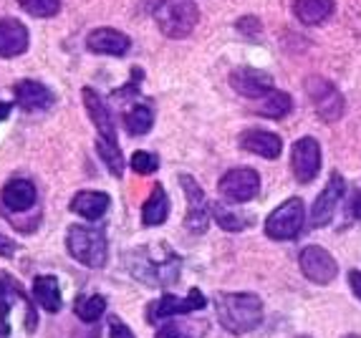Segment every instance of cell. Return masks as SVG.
Wrapping results in <instances>:
<instances>
[{"label":"cell","instance_id":"obj_32","mask_svg":"<svg viewBox=\"0 0 361 338\" xmlns=\"http://www.w3.org/2000/svg\"><path fill=\"white\" fill-rule=\"evenodd\" d=\"M235 28L240 30V33H245V36H258L260 30H263V25H260L258 18H253V15H245V18H240L238 23H235Z\"/></svg>","mask_w":361,"mask_h":338},{"label":"cell","instance_id":"obj_37","mask_svg":"<svg viewBox=\"0 0 361 338\" xmlns=\"http://www.w3.org/2000/svg\"><path fill=\"white\" fill-rule=\"evenodd\" d=\"M8 114H11V104L0 101V121H3V119H8Z\"/></svg>","mask_w":361,"mask_h":338},{"label":"cell","instance_id":"obj_19","mask_svg":"<svg viewBox=\"0 0 361 338\" xmlns=\"http://www.w3.org/2000/svg\"><path fill=\"white\" fill-rule=\"evenodd\" d=\"M3 205L11 212H25L36 205V184L28 180H11L3 187Z\"/></svg>","mask_w":361,"mask_h":338},{"label":"cell","instance_id":"obj_31","mask_svg":"<svg viewBox=\"0 0 361 338\" xmlns=\"http://www.w3.org/2000/svg\"><path fill=\"white\" fill-rule=\"evenodd\" d=\"M159 167V159L152 154V151H134L132 157V169L137 175H152Z\"/></svg>","mask_w":361,"mask_h":338},{"label":"cell","instance_id":"obj_30","mask_svg":"<svg viewBox=\"0 0 361 338\" xmlns=\"http://www.w3.org/2000/svg\"><path fill=\"white\" fill-rule=\"evenodd\" d=\"M18 3L33 18H51L61 11V0H18Z\"/></svg>","mask_w":361,"mask_h":338},{"label":"cell","instance_id":"obj_20","mask_svg":"<svg viewBox=\"0 0 361 338\" xmlns=\"http://www.w3.org/2000/svg\"><path fill=\"white\" fill-rule=\"evenodd\" d=\"M169 215V199H167V192H164L162 184H157L152 189L149 199L145 202L142 207V225L145 227H154V225H162Z\"/></svg>","mask_w":361,"mask_h":338},{"label":"cell","instance_id":"obj_12","mask_svg":"<svg viewBox=\"0 0 361 338\" xmlns=\"http://www.w3.org/2000/svg\"><path fill=\"white\" fill-rule=\"evenodd\" d=\"M81 96H84L86 111H89L91 121H94V127L99 132V139L109 142V144H116V119L111 114V109H109V104L99 96L97 91L89 89V86L81 91Z\"/></svg>","mask_w":361,"mask_h":338},{"label":"cell","instance_id":"obj_11","mask_svg":"<svg viewBox=\"0 0 361 338\" xmlns=\"http://www.w3.org/2000/svg\"><path fill=\"white\" fill-rule=\"evenodd\" d=\"M187 194V218H185V225L190 232H205L207 230V202H205V192L200 187L195 177L190 175H180L177 177Z\"/></svg>","mask_w":361,"mask_h":338},{"label":"cell","instance_id":"obj_15","mask_svg":"<svg viewBox=\"0 0 361 338\" xmlns=\"http://www.w3.org/2000/svg\"><path fill=\"white\" fill-rule=\"evenodd\" d=\"M238 144L243 146L250 154H258L263 159H278L281 151H283V142L281 137L273 132H265V129H247V132L240 134Z\"/></svg>","mask_w":361,"mask_h":338},{"label":"cell","instance_id":"obj_22","mask_svg":"<svg viewBox=\"0 0 361 338\" xmlns=\"http://www.w3.org/2000/svg\"><path fill=\"white\" fill-rule=\"evenodd\" d=\"M295 18L306 25H319L326 18H331L334 0H295L293 6Z\"/></svg>","mask_w":361,"mask_h":338},{"label":"cell","instance_id":"obj_34","mask_svg":"<svg viewBox=\"0 0 361 338\" xmlns=\"http://www.w3.org/2000/svg\"><path fill=\"white\" fill-rule=\"evenodd\" d=\"M13 253H16V242L0 232V258H11Z\"/></svg>","mask_w":361,"mask_h":338},{"label":"cell","instance_id":"obj_25","mask_svg":"<svg viewBox=\"0 0 361 338\" xmlns=\"http://www.w3.org/2000/svg\"><path fill=\"white\" fill-rule=\"evenodd\" d=\"M207 323L205 320H169L164 323L154 338H205Z\"/></svg>","mask_w":361,"mask_h":338},{"label":"cell","instance_id":"obj_26","mask_svg":"<svg viewBox=\"0 0 361 338\" xmlns=\"http://www.w3.org/2000/svg\"><path fill=\"white\" fill-rule=\"evenodd\" d=\"M124 124H127V132L132 134V137H142V134L149 132L152 124H154V114H152L149 106L137 104V106H132V109L124 114Z\"/></svg>","mask_w":361,"mask_h":338},{"label":"cell","instance_id":"obj_35","mask_svg":"<svg viewBox=\"0 0 361 338\" xmlns=\"http://www.w3.org/2000/svg\"><path fill=\"white\" fill-rule=\"evenodd\" d=\"M349 283H351V290H354L356 296L361 298V273L351 270V273H349Z\"/></svg>","mask_w":361,"mask_h":338},{"label":"cell","instance_id":"obj_29","mask_svg":"<svg viewBox=\"0 0 361 338\" xmlns=\"http://www.w3.org/2000/svg\"><path fill=\"white\" fill-rule=\"evenodd\" d=\"M97 154L114 177L124 175V157H121V151L116 144H109V142H104V139H97Z\"/></svg>","mask_w":361,"mask_h":338},{"label":"cell","instance_id":"obj_24","mask_svg":"<svg viewBox=\"0 0 361 338\" xmlns=\"http://www.w3.org/2000/svg\"><path fill=\"white\" fill-rule=\"evenodd\" d=\"M16 301H25L23 290L18 288V283L11 278H0V333L6 336L8 331H11V326H8V313H11V308L16 306Z\"/></svg>","mask_w":361,"mask_h":338},{"label":"cell","instance_id":"obj_28","mask_svg":"<svg viewBox=\"0 0 361 338\" xmlns=\"http://www.w3.org/2000/svg\"><path fill=\"white\" fill-rule=\"evenodd\" d=\"M210 212H212V218L217 220V225H220L223 230H228V232H238V230H245L247 223H250V220H247L245 215L228 210L225 205H217V202L210 207Z\"/></svg>","mask_w":361,"mask_h":338},{"label":"cell","instance_id":"obj_23","mask_svg":"<svg viewBox=\"0 0 361 338\" xmlns=\"http://www.w3.org/2000/svg\"><path fill=\"white\" fill-rule=\"evenodd\" d=\"M290 109H293V99L286 91H271L255 101V111L260 116H268V119H283L290 114Z\"/></svg>","mask_w":361,"mask_h":338},{"label":"cell","instance_id":"obj_1","mask_svg":"<svg viewBox=\"0 0 361 338\" xmlns=\"http://www.w3.org/2000/svg\"><path fill=\"white\" fill-rule=\"evenodd\" d=\"M217 320L230 333H247L260 326L263 320V303L253 293H223L215 301Z\"/></svg>","mask_w":361,"mask_h":338},{"label":"cell","instance_id":"obj_9","mask_svg":"<svg viewBox=\"0 0 361 338\" xmlns=\"http://www.w3.org/2000/svg\"><path fill=\"white\" fill-rule=\"evenodd\" d=\"M290 164H293V175L301 184H308L319 177L321 169V144L313 137H303L293 144L290 151Z\"/></svg>","mask_w":361,"mask_h":338},{"label":"cell","instance_id":"obj_16","mask_svg":"<svg viewBox=\"0 0 361 338\" xmlns=\"http://www.w3.org/2000/svg\"><path fill=\"white\" fill-rule=\"evenodd\" d=\"M86 46H89L91 54H99V56H124L132 49V41H129V36L121 33V30L97 28L94 33H89Z\"/></svg>","mask_w":361,"mask_h":338},{"label":"cell","instance_id":"obj_33","mask_svg":"<svg viewBox=\"0 0 361 338\" xmlns=\"http://www.w3.org/2000/svg\"><path fill=\"white\" fill-rule=\"evenodd\" d=\"M109 333H111V338H137L132 333V328L124 323V320L119 318H111L109 320Z\"/></svg>","mask_w":361,"mask_h":338},{"label":"cell","instance_id":"obj_4","mask_svg":"<svg viewBox=\"0 0 361 338\" xmlns=\"http://www.w3.org/2000/svg\"><path fill=\"white\" fill-rule=\"evenodd\" d=\"M303 223H306V207L298 197H290L268 215L265 235L271 240H293L301 235Z\"/></svg>","mask_w":361,"mask_h":338},{"label":"cell","instance_id":"obj_5","mask_svg":"<svg viewBox=\"0 0 361 338\" xmlns=\"http://www.w3.org/2000/svg\"><path fill=\"white\" fill-rule=\"evenodd\" d=\"M306 94L313 104H316V114L331 124L338 121L346 111V101H343V94L324 76H308L306 79Z\"/></svg>","mask_w":361,"mask_h":338},{"label":"cell","instance_id":"obj_36","mask_svg":"<svg viewBox=\"0 0 361 338\" xmlns=\"http://www.w3.org/2000/svg\"><path fill=\"white\" fill-rule=\"evenodd\" d=\"M351 215L361 220V194H356V197L351 199Z\"/></svg>","mask_w":361,"mask_h":338},{"label":"cell","instance_id":"obj_14","mask_svg":"<svg viewBox=\"0 0 361 338\" xmlns=\"http://www.w3.org/2000/svg\"><path fill=\"white\" fill-rule=\"evenodd\" d=\"M13 96L23 111H46L51 109V104H56V94L41 81L23 79L13 86Z\"/></svg>","mask_w":361,"mask_h":338},{"label":"cell","instance_id":"obj_8","mask_svg":"<svg viewBox=\"0 0 361 338\" xmlns=\"http://www.w3.org/2000/svg\"><path fill=\"white\" fill-rule=\"evenodd\" d=\"M220 192H223L225 199L230 202H250L255 194L260 192V177L255 169H247V167H240V169H230L225 172L223 180H220Z\"/></svg>","mask_w":361,"mask_h":338},{"label":"cell","instance_id":"obj_27","mask_svg":"<svg viewBox=\"0 0 361 338\" xmlns=\"http://www.w3.org/2000/svg\"><path fill=\"white\" fill-rule=\"evenodd\" d=\"M104 311H106V298L104 296H78L76 303H73V313L84 323H94Z\"/></svg>","mask_w":361,"mask_h":338},{"label":"cell","instance_id":"obj_2","mask_svg":"<svg viewBox=\"0 0 361 338\" xmlns=\"http://www.w3.org/2000/svg\"><path fill=\"white\" fill-rule=\"evenodd\" d=\"M66 248L76 263L86 268H104L109 258L106 232L104 227H89V225H73L66 235Z\"/></svg>","mask_w":361,"mask_h":338},{"label":"cell","instance_id":"obj_13","mask_svg":"<svg viewBox=\"0 0 361 338\" xmlns=\"http://www.w3.org/2000/svg\"><path fill=\"white\" fill-rule=\"evenodd\" d=\"M230 86H233L240 96L255 99V101H258V99H263L265 94L273 91V79H271V73L258 71V68H250V66H240L230 73Z\"/></svg>","mask_w":361,"mask_h":338},{"label":"cell","instance_id":"obj_17","mask_svg":"<svg viewBox=\"0 0 361 338\" xmlns=\"http://www.w3.org/2000/svg\"><path fill=\"white\" fill-rule=\"evenodd\" d=\"M28 49V28L16 18L0 20V58H16Z\"/></svg>","mask_w":361,"mask_h":338},{"label":"cell","instance_id":"obj_18","mask_svg":"<svg viewBox=\"0 0 361 338\" xmlns=\"http://www.w3.org/2000/svg\"><path fill=\"white\" fill-rule=\"evenodd\" d=\"M109 205H111V197L106 192H94V189H84V192H76L71 199V212H76L78 218L86 220H99L106 215Z\"/></svg>","mask_w":361,"mask_h":338},{"label":"cell","instance_id":"obj_10","mask_svg":"<svg viewBox=\"0 0 361 338\" xmlns=\"http://www.w3.org/2000/svg\"><path fill=\"white\" fill-rule=\"evenodd\" d=\"M343 192H346V182H343V177L338 175V172H331L329 184H326L324 192H321L319 197H316V202H313L311 223L316 225V227H326V225L331 223Z\"/></svg>","mask_w":361,"mask_h":338},{"label":"cell","instance_id":"obj_6","mask_svg":"<svg viewBox=\"0 0 361 338\" xmlns=\"http://www.w3.org/2000/svg\"><path fill=\"white\" fill-rule=\"evenodd\" d=\"M207 306V298L202 290L192 288L187 293L185 298H177V296H162L159 301L149 303V308H147V320L149 323H157V320L162 318H175V315H185V313H192V311H202Z\"/></svg>","mask_w":361,"mask_h":338},{"label":"cell","instance_id":"obj_38","mask_svg":"<svg viewBox=\"0 0 361 338\" xmlns=\"http://www.w3.org/2000/svg\"><path fill=\"white\" fill-rule=\"evenodd\" d=\"M343 338H359V336H343Z\"/></svg>","mask_w":361,"mask_h":338},{"label":"cell","instance_id":"obj_3","mask_svg":"<svg viewBox=\"0 0 361 338\" xmlns=\"http://www.w3.org/2000/svg\"><path fill=\"white\" fill-rule=\"evenodd\" d=\"M157 28L167 38H187L200 20L195 0H162L154 11Z\"/></svg>","mask_w":361,"mask_h":338},{"label":"cell","instance_id":"obj_39","mask_svg":"<svg viewBox=\"0 0 361 338\" xmlns=\"http://www.w3.org/2000/svg\"><path fill=\"white\" fill-rule=\"evenodd\" d=\"M0 336H3V333H0Z\"/></svg>","mask_w":361,"mask_h":338},{"label":"cell","instance_id":"obj_21","mask_svg":"<svg viewBox=\"0 0 361 338\" xmlns=\"http://www.w3.org/2000/svg\"><path fill=\"white\" fill-rule=\"evenodd\" d=\"M33 298L38 301L41 308H46L49 313H59L61 311V288L59 280L54 275H38L33 280Z\"/></svg>","mask_w":361,"mask_h":338},{"label":"cell","instance_id":"obj_7","mask_svg":"<svg viewBox=\"0 0 361 338\" xmlns=\"http://www.w3.org/2000/svg\"><path fill=\"white\" fill-rule=\"evenodd\" d=\"M298 265H301V273L311 283L319 285H329L338 275V265L334 255L329 250L319 248V245H306L301 250V255H298Z\"/></svg>","mask_w":361,"mask_h":338}]
</instances>
